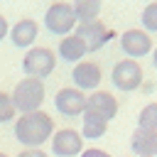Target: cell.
Segmentation results:
<instances>
[{"label": "cell", "instance_id": "obj_7", "mask_svg": "<svg viewBox=\"0 0 157 157\" xmlns=\"http://www.w3.org/2000/svg\"><path fill=\"white\" fill-rule=\"evenodd\" d=\"M120 49L128 54V59H142L152 54V37L145 29H125L120 34Z\"/></svg>", "mask_w": 157, "mask_h": 157}, {"label": "cell", "instance_id": "obj_19", "mask_svg": "<svg viewBox=\"0 0 157 157\" xmlns=\"http://www.w3.org/2000/svg\"><path fill=\"white\" fill-rule=\"evenodd\" d=\"M15 115H17V110H15L12 96L5 93V91H0V123H10Z\"/></svg>", "mask_w": 157, "mask_h": 157}, {"label": "cell", "instance_id": "obj_20", "mask_svg": "<svg viewBox=\"0 0 157 157\" xmlns=\"http://www.w3.org/2000/svg\"><path fill=\"white\" fill-rule=\"evenodd\" d=\"M17 157H49L44 150H39V147H25Z\"/></svg>", "mask_w": 157, "mask_h": 157}, {"label": "cell", "instance_id": "obj_5", "mask_svg": "<svg viewBox=\"0 0 157 157\" xmlns=\"http://www.w3.org/2000/svg\"><path fill=\"white\" fill-rule=\"evenodd\" d=\"M110 81L118 91H137L145 81V74L137 59H120L110 71Z\"/></svg>", "mask_w": 157, "mask_h": 157}, {"label": "cell", "instance_id": "obj_18", "mask_svg": "<svg viewBox=\"0 0 157 157\" xmlns=\"http://www.w3.org/2000/svg\"><path fill=\"white\" fill-rule=\"evenodd\" d=\"M140 22H142L145 32H157V0L145 5L142 15H140Z\"/></svg>", "mask_w": 157, "mask_h": 157}, {"label": "cell", "instance_id": "obj_6", "mask_svg": "<svg viewBox=\"0 0 157 157\" xmlns=\"http://www.w3.org/2000/svg\"><path fill=\"white\" fill-rule=\"evenodd\" d=\"M52 152L56 157H78L83 152V137L74 128H61L54 130L52 135Z\"/></svg>", "mask_w": 157, "mask_h": 157}, {"label": "cell", "instance_id": "obj_12", "mask_svg": "<svg viewBox=\"0 0 157 157\" xmlns=\"http://www.w3.org/2000/svg\"><path fill=\"white\" fill-rule=\"evenodd\" d=\"M7 34H10V39H12L15 47H20V49H29V47L34 44L37 34H39V25H37L32 17H22V20H17V22L10 27Z\"/></svg>", "mask_w": 157, "mask_h": 157}, {"label": "cell", "instance_id": "obj_21", "mask_svg": "<svg viewBox=\"0 0 157 157\" xmlns=\"http://www.w3.org/2000/svg\"><path fill=\"white\" fill-rule=\"evenodd\" d=\"M78 157H110L105 150H98V147H88V150H83Z\"/></svg>", "mask_w": 157, "mask_h": 157}, {"label": "cell", "instance_id": "obj_11", "mask_svg": "<svg viewBox=\"0 0 157 157\" xmlns=\"http://www.w3.org/2000/svg\"><path fill=\"white\" fill-rule=\"evenodd\" d=\"M71 78H74V86L78 91H96L103 74H101V66L93 64V61H76V66L71 71Z\"/></svg>", "mask_w": 157, "mask_h": 157}, {"label": "cell", "instance_id": "obj_17", "mask_svg": "<svg viewBox=\"0 0 157 157\" xmlns=\"http://www.w3.org/2000/svg\"><path fill=\"white\" fill-rule=\"evenodd\" d=\"M137 128H142V130H157V103H147L140 110Z\"/></svg>", "mask_w": 157, "mask_h": 157}, {"label": "cell", "instance_id": "obj_8", "mask_svg": "<svg viewBox=\"0 0 157 157\" xmlns=\"http://www.w3.org/2000/svg\"><path fill=\"white\" fill-rule=\"evenodd\" d=\"M54 105H56V110H59L61 115L76 118V115H81L83 108H86V96H83V91H78L76 86H66V88H59V91H56Z\"/></svg>", "mask_w": 157, "mask_h": 157}, {"label": "cell", "instance_id": "obj_22", "mask_svg": "<svg viewBox=\"0 0 157 157\" xmlns=\"http://www.w3.org/2000/svg\"><path fill=\"white\" fill-rule=\"evenodd\" d=\"M7 32H10V25H7L5 15H0V39H5V37H7Z\"/></svg>", "mask_w": 157, "mask_h": 157}, {"label": "cell", "instance_id": "obj_3", "mask_svg": "<svg viewBox=\"0 0 157 157\" xmlns=\"http://www.w3.org/2000/svg\"><path fill=\"white\" fill-rule=\"evenodd\" d=\"M78 20L74 15V7L71 2H52L44 12V27L52 32V34H59V37H66L76 29Z\"/></svg>", "mask_w": 157, "mask_h": 157}, {"label": "cell", "instance_id": "obj_4", "mask_svg": "<svg viewBox=\"0 0 157 157\" xmlns=\"http://www.w3.org/2000/svg\"><path fill=\"white\" fill-rule=\"evenodd\" d=\"M56 66V54L49 47H29L22 59V71L34 78H47Z\"/></svg>", "mask_w": 157, "mask_h": 157}, {"label": "cell", "instance_id": "obj_9", "mask_svg": "<svg viewBox=\"0 0 157 157\" xmlns=\"http://www.w3.org/2000/svg\"><path fill=\"white\" fill-rule=\"evenodd\" d=\"M74 34H78V37L83 39V44H86V49H88V52H98V49L110 39V29H108L101 20L78 22V27H76V32H74Z\"/></svg>", "mask_w": 157, "mask_h": 157}, {"label": "cell", "instance_id": "obj_13", "mask_svg": "<svg viewBox=\"0 0 157 157\" xmlns=\"http://www.w3.org/2000/svg\"><path fill=\"white\" fill-rule=\"evenodd\" d=\"M130 147L140 157H155L157 155V130H142L137 128L130 137Z\"/></svg>", "mask_w": 157, "mask_h": 157}, {"label": "cell", "instance_id": "obj_24", "mask_svg": "<svg viewBox=\"0 0 157 157\" xmlns=\"http://www.w3.org/2000/svg\"><path fill=\"white\" fill-rule=\"evenodd\" d=\"M0 157H10V155H5V152H0Z\"/></svg>", "mask_w": 157, "mask_h": 157}, {"label": "cell", "instance_id": "obj_15", "mask_svg": "<svg viewBox=\"0 0 157 157\" xmlns=\"http://www.w3.org/2000/svg\"><path fill=\"white\" fill-rule=\"evenodd\" d=\"M81 118H83V125H81V137L98 140V137H103V135H105L108 123H105L103 118H98V115H93V113H88V110H83V113H81Z\"/></svg>", "mask_w": 157, "mask_h": 157}, {"label": "cell", "instance_id": "obj_1", "mask_svg": "<svg viewBox=\"0 0 157 157\" xmlns=\"http://www.w3.org/2000/svg\"><path fill=\"white\" fill-rule=\"evenodd\" d=\"M54 130H56L54 118L42 108L32 113H22L15 120V137L22 147H42L47 140H52Z\"/></svg>", "mask_w": 157, "mask_h": 157}, {"label": "cell", "instance_id": "obj_14", "mask_svg": "<svg viewBox=\"0 0 157 157\" xmlns=\"http://www.w3.org/2000/svg\"><path fill=\"white\" fill-rule=\"evenodd\" d=\"M86 54H88V49H86V44H83V39H81L78 34L71 32V34L61 37V42H59V56H61L64 61L76 64V61H81Z\"/></svg>", "mask_w": 157, "mask_h": 157}, {"label": "cell", "instance_id": "obj_10", "mask_svg": "<svg viewBox=\"0 0 157 157\" xmlns=\"http://www.w3.org/2000/svg\"><path fill=\"white\" fill-rule=\"evenodd\" d=\"M83 110H88V113L103 118L105 123H110L118 115V101L108 91H93L91 96H86V108Z\"/></svg>", "mask_w": 157, "mask_h": 157}, {"label": "cell", "instance_id": "obj_16", "mask_svg": "<svg viewBox=\"0 0 157 157\" xmlns=\"http://www.w3.org/2000/svg\"><path fill=\"white\" fill-rule=\"evenodd\" d=\"M71 7H74V15L78 22H91V20H98L103 0H74Z\"/></svg>", "mask_w": 157, "mask_h": 157}, {"label": "cell", "instance_id": "obj_23", "mask_svg": "<svg viewBox=\"0 0 157 157\" xmlns=\"http://www.w3.org/2000/svg\"><path fill=\"white\" fill-rule=\"evenodd\" d=\"M152 64H155V69H157V47H152Z\"/></svg>", "mask_w": 157, "mask_h": 157}, {"label": "cell", "instance_id": "obj_2", "mask_svg": "<svg viewBox=\"0 0 157 157\" xmlns=\"http://www.w3.org/2000/svg\"><path fill=\"white\" fill-rule=\"evenodd\" d=\"M12 103H15V110L22 115V113H32V110H39L42 103H44V81L42 78H34V76H25L15 88H12Z\"/></svg>", "mask_w": 157, "mask_h": 157}, {"label": "cell", "instance_id": "obj_25", "mask_svg": "<svg viewBox=\"0 0 157 157\" xmlns=\"http://www.w3.org/2000/svg\"><path fill=\"white\" fill-rule=\"evenodd\" d=\"M150 2H152V0H150Z\"/></svg>", "mask_w": 157, "mask_h": 157}]
</instances>
